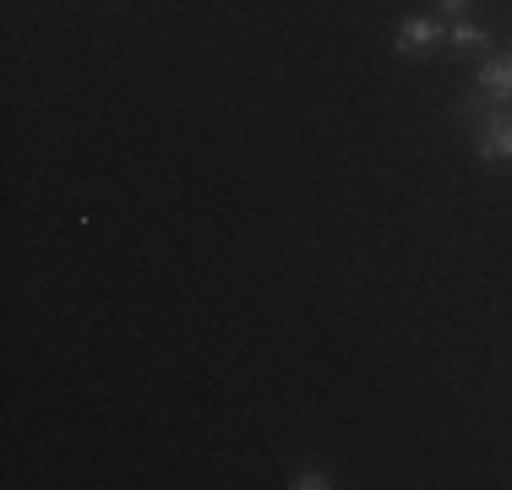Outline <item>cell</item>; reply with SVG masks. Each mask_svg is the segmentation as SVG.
<instances>
[{
	"label": "cell",
	"mask_w": 512,
	"mask_h": 490,
	"mask_svg": "<svg viewBox=\"0 0 512 490\" xmlns=\"http://www.w3.org/2000/svg\"><path fill=\"white\" fill-rule=\"evenodd\" d=\"M289 485H295V490H327L333 480H327L322 469H295V474H289Z\"/></svg>",
	"instance_id": "obj_5"
},
{
	"label": "cell",
	"mask_w": 512,
	"mask_h": 490,
	"mask_svg": "<svg viewBox=\"0 0 512 490\" xmlns=\"http://www.w3.org/2000/svg\"><path fill=\"white\" fill-rule=\"evenodd\" d=\"M480 131H474V153L485 158V164H512V104L507 109H485Z\"/></svg>",
	"instance_id": "obj_2"
},
{
	"label": "cell",
	"mask_w": 512,
	"mask_h": 490,
	"mask_svg": "<svg viewBox=\"0 0 512 490\" xmlns=\"http://www.w3.org/2000/svg\"><path fill=\"white\" fill-rule=\"evenodd\" d=\"M436 6H442V11H447V17H463V11H469V6H474V0H436Z\"/></svg>",
	"instance_id": "obj_6"
},
{
	"label": "cell",
	"mask_w": 512,
	"mask_h": 490,
	"mask_svg": "<svg viewBox=\"0 0 512 490\" xmlns=\"http://www.w3.org/2000/svg\"><path fill=\"white\" fill-rule=\"evenodd\" d=\"M436 39H442V22H436V17H404V22H398V33H393V49L404 60H425L436 49Z\"/></svg>",
	"instance_id": "obj_3"
},
{
	"label": "cell",
	"mask_w": 512,
	"mask_h": 490,
	"mask_svg": "<svg viewBox=\"0 0 512 490\" xmlns=\"http://www.w3.org/2000/svg\"><path fill=\"white\" fill-rule=\"evenodd\" d=\"M447 39H453L458 55H485L491 33H485V28H474V22H453V28H447Z\"/></svg>",
	"instance_id": "obj_4"
},
{
	"label": "cell",
	"mask_w": 512,
	"mask_h": 490,
	"mask_svg": "<svg viewBox=\"0 0 512 490\" xmlns=\"http://www.w3.org/2000/svg\"><path fill=\"white\" fill-rule=\"evenodd\" d=\"M474 93L469 104H463V115H485V109H507L512 104V55H496V60H485L480 66V82H474Z\"/></svg>",
	"instance_id": "obj_1"
}]
</instances>
